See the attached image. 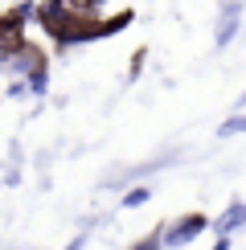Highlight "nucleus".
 <instances>
[{"label":"nucleus","mask_w":246,"mask_h":250,"mask_svg":"<svg viewBox=\"0 0 246 250\" xmlns=\"http://www.w3.org/2000/svg\"><path fill=\"white\" fill-rule=\"evenodd\" d=\"M160 242H164V238H160V234H152V238H148V242H140L136 250H160Z\"/></svg>","instance_id":"nucleus-7"},{"label":"nucleus","mask_w":246,"mask_h":250,"mask_svg":"<svg viewBox=\"0 0 246 250\" xmlns=\"http://www.w3.org/2000/svg\"><path fill=\"white\" fill-rule=\"evenodd\" d=\"M144 201H148V189H136V193L123 197V205H127V209H136V205H144Z\"/></svg>","instance_id":"nucleus-6"},{"label":"nucleus","mask_w":246,"mask_h":250,"mask_svg":"<svg viewBox=\"0 0 246 250\" xmlns=\"http://www.w3.org/2000/svg\"><path fill=\"white\" fill-rule=\"evenodd\" d=\"M242 103H246V95H242Z\"/></svg>","instance_id":"nucleus-9"},{"label":"nucleus","mask_w":246,"mask_h":250,"mask_svg":"<svg viewBox=\"0 0 246 250\" xmlns=\"http://www.w3.org/2000/svg\"><path fill=\"white\" fill-rule=\"evenodd\" d=\"M238 13H242V4H238V0H234V4H230V8H226V13H222L218 37H213V41H218V49H226V45H230L234 37H238Z\"/></svg>","instance_id":"nucleus-3"},{"label":"nucleus","mask_w":246,"mask_h":250,"mask_svg":"<svg viewBox=\"0 0 246 250\" xmlns=\"http://www.w3.org/2000/svg\"><path fill=\"white\" fill-rule=\"evenodd\" d=\"M49 4H54L62 17H70V21H90L107 0H49Z\"/></svg>","instance_id":"nucleus-2"},{"label":"nucleus","mask_w":246,"mask_h":250,"mask_svg":"<svg viewBox=\"0 0 246 250\" xmlns=\"http://www.w3.org/2000/svg\"><path fill=\"white\" fill-rule=\"evenodd\" d=\"M213 250H230V238H222V242H218V246H213Z\"/></svg>","instance_id":"nucleus-8"},{"label":"nucleus","mask_w":246,"mask_h":250,"mask_svg":"<svg viewBox=\"0 0 246 250\" xmlns=\"http://www.w3.org/2000/svg\"><path fill=\"white\" fill-rule=\"evenodd\" d=\"M205 226H209V222H205L201 213L184 217V222L177 226V230H168V234H164V246H184V242H193L197 234H205Z\"/></svg>","instance_id":"nucleus-1"},{"label":"nucleus","mask_w":246,"mask_h":250,"mask_svg":"<svg viewBox=\"0 0 246 250\" xmlns=\"http://www.w3.org/2000/svg\"><path fill=\"white\" fill-rule=\"evenodd\" d=\"M242 131H246V115H234V119H226L222 127H218L222 140H226V135H242Z\"/></svg>","instance_id":"nucleus-5"},{"label":"nucleus","mask_w":246,"mask_h":250,"mask_svg":"<svg viewBox=\"0 0 246 250\" xmlns=\"http://www.w3.org/2000/svg\"><path fill=\"white\" fill-rule=\"evenodd\" d=\"M242 222H246V205H242V201H234V205H230V209H226V213H222L213 226H218L222 234H230V230H238Z\"/></svg>","instance_id":"nucleus-4"}]
</instances>
